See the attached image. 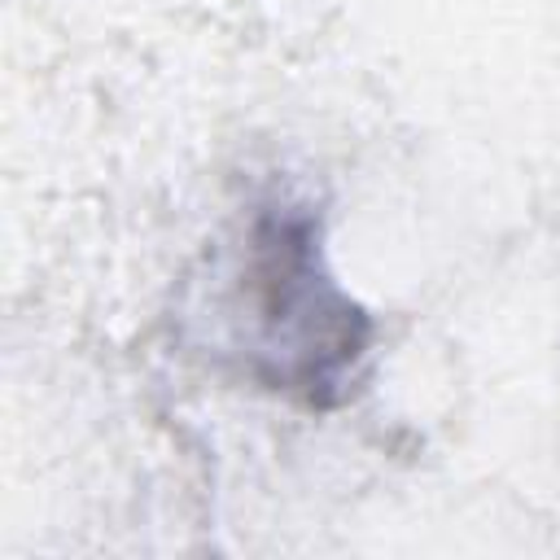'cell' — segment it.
I'll return each instance as SVG.
<instances>
[{"mask_svg": "<svg viewBox=\"0 0 560 560\" xmlns=\"http://www.w3.org/2000/svg\"><path fill=\"white\" fill-rule=\"evenodd\" d=\"M228 280V346L245 376L311 407L341 402L368 354L372 324L324 271L315 219L302 206H262Z\"/></svg>", "mask_w": 560, "mask_h": 560, "instance_id": "obj_1", "label": "cell"}]
</instances>
